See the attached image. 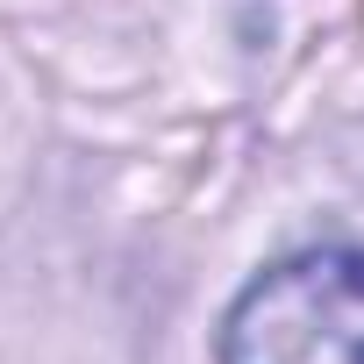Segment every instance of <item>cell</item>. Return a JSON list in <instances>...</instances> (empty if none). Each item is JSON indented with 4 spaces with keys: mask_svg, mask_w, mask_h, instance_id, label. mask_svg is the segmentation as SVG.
Returning <instances> with one entry per match:
<instances>
[{
    "mask_svg": "<svg viewBox=\"0 0 364 364\" xmlns=\"http://www.w3.org/2000/svg\"><path fill=\"white\" fill-rule=\"evenodd\" d=\"M222 364H364V250L264 272L222 321Z\"/></svg>",
    "mask_w": 364,
    "mask_h": 364,
    "instance_id": "6da1fadb",
    "label": "cell"
}]
</instances>
